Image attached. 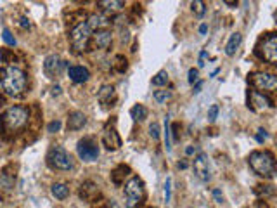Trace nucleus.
I'll return each instance as SVG.
<instances>
[{
    "mask_svg": "<svg viewBox=\"0 0 277 208\" xmlns=\"http://www.w3.org/2000/svg\"><path fill=\"white\" fill-rule=\"evenodd\" d=\"M248 106L253 109V111H267V109L274 108L270 97L265 96L263 92H258V90H251V92H249Z\"/></svg>",
    "mask_w": 277,
    "mask_h": 208,
    "instance_id": "obj_12",
    "label": "nucleus"
},
{
    "mask_svg": "<svg viewBox=\"0 0 277 208\" xmlns=\"http://www.w3.org/2000/svg\"><path fill=\"white\" fill-rule=\"evenodd\" d=\"M147 115H149V111H147L144 104H135L134 108L130 109V116L134 121H144L147 118Z\"/></svg>",
    "mask_w": 277,
    "mask_h": 208,
    "instance_id": "obj_24",
    "label": "nucleus"
},
{
    "mask_svg": "<svg viewBox=\"0 0 277 208\" xmlns=\"http://www.w3.org/2000/svg\"><path fill=\"white\" fill-rule=\"evenodd\" d=\"M51 192L52 196L57 198V200H66L69 196V186L64 184V182H55V184H52Z\"/></svg>",
    "mask_w": 277,
    "mask_h": 208,
    "instance_id": "obj_22",
    "label": "nucleus"
},
{
    "mask_svg": "<svg viewBox=\"0 0 277 208\" xmlns=\"http://www.w3.org/2000/svg\"><path fill=\"white\" fill-rule=\"evenodd\" d=\"M172 200V177H166L165 180V201L170 203Z\"/></svg>",
    "mask_w": 277,
    "mask_h": 208,
    "instance_id": "obj_33",
    "label": "nucleus"
},
{
    "mask_svg": "<svg viewBox=\"0 0 277 208\" xmlns=\"http://www.w3.org/2000/svg\"><path fill=\"white\" fill-rule=\"evenodd\" d=\"M14 184H16V173H11L9 167H5L0 172V198L9 196L14 191Z\"/></svg>",
    "mask_w": 277,
    "mask_h": 208,
    "instance_id": "obj_13",
    "label": "nucleus"
},
{
    "mask_svg": "<svg viewBox=\"0 0 277 208\" xmlns=\"http://www.w3.org/2000/svg\"><path fill=\"white\" fill-rule=\"evenodd\" d=\"M68 76L75 84H85L90 80V71L85 66H68Z\"/></svg>",
    "mask_w": 277,
    "mask_h": 208,
    "instance_id": "obj_15",
    "label": "nucleus"
},
{
    "mask_svg": "<svg viewBox=\"0 0 277 208\" xmlns=\"http://www.w3.org/2000/svg\"><path fill=\"white\" fill-rule=\"evenodd\" d=\"M2 38H4V42H5L7 45H11V47H16L17 42H16V38H14V35H12L11 30H9V28H4V30H2Z\"/></svg>",
    "mask_w": 277,
    "mask_h": 208,
    "instance_id": "obj_30",
    "label": "nucleus"
},
{
    "mask_svg": "<svg viewBox=\"0 0 277 208\" xmlns=\"http://www.w3.org/2000/svg\"><path fill=\"white\" fill-rule=\"evenodd\" d=\"M99 7H103L107 12H118L125 7V2H121V0H103V2H99Z\"/></svg>",
    "mask_w": 277,
    "mask_h": 208,
    "instance_id": "obj_25",
    "label": "nucleus"
},
{
    "mask_svg": "<svg viewBox=\"0 0 277 208\" xmlns=\"http://www.w3.org/2000/svg\"><path fill=\"white\" fill-rule=\"evenodd\" d=\"M149 136L153 137L155 140L159 139V136H161V130H159V125L156 123V121H153V123L149 125Z\"/></svg>",
    "mask_w": 277,
    "mask_h": 208,
    "instance_id": "obj_32",
    "label": "nucleus"
},
{
    "mask_svg": "<svg viewBox=\"0 0 277 208\" xmlns=\"http://www.w3.org/2000/svg\"><path fill=\"white\" fill-rule=\"evenodd\" d=\"M194 153H196V148H192V146H187V148H186V155L190 156V155H194Z\"/></svg>",
    "mask_w": 277,
    "mask_h": 208,
    "instance_id": "obj_43",
    "label": "nucleus"
},
{
    "mask_svg": "<svg viewBox=\"0 0 277 208\" xmlns=\"http://www.w3.org/2000/svg\"><path fill=\"white\" fill-rule=\"evenodd\" d=\"M251 84L260 90H274L277 87V76L274 73L267 71H257L251 75Z\"/></svg>",
    "mask_w": 277,
    "mask_h": 208,
    "instance_id": "obj_10",
    "label": "nucleus"
},
{
    "mask_svg": "<svg viewBox=\"0 0 277 208\" xmlns=\"http://www.w3.org/2000/svg\"><path fill=\"white\" fill-rule=\"evenodd\" d=\"M30 120V111L24 106H11L0 116V128L7 134L23 130Z\"/></svg>",
    "mask_w": 277,
    "mask_h": 208,
    "instance_id": "obj_2",
    "label": "nucleus"
},
{
    "mask_svg": "<svg viewBox=\"0 0 277 208\" xmlns=\"http://www.w3.org/2000/svg\"><path fill=\"white\" fill-rule=\"evenodd\" d=\"M97 196H99V188L92 180H87L80 186V198H83L85 201H94Z\"/></svg>",
    "mask_w": 277,
    "mask_h": 208,
    "instance_id": "obj_17",
    "label": "nucleus"
},
{
    "mask_svg": "<svg viewBox=\"0 0 277 208\" xmlns=\"http://www.w3.org/2000/svg\"><path fill=\"white\" fill-rule=\"evenodd\" d=\"M194 173L203 180V182H210L211 180V167H210V158L206 153H198V156L192 161Z\"/></svg>",
    "mask_w": 277,
    "mask_h": 208,
    "instance_id": "obj_9",
    "label": "nucleus"
},
{
    "mask_svg": "<svg viewBox=\"0 0 277 208\" xmlns=\"http://www.w3.org/2000/svg\"><path fill=\"white\" fill-rule=\"evenodd\" d=\"M206 57H208V51H201L199 52V61H198V64H199V68H203V66H205V59Z\"/></svg>",
    "mask_w": 277,
    "mask_h": 208,
    "instance_id": "obj_38",
    "label": "nucleus"
},
{
    "mask_svg": "<svg viewBox=\"0 0 277 208\" xmlns=\"http://www.w3.org/2000/svg\"><path fill=\"white\" fill-rule=\"evenodd\" d=\"M19 24L23 26V28H30V26H32V23H30V19H28L26 16L21 17V19H19Z\"/></svg>",
    "mask_w": 277,
    "mask_h": 208,
    "instance_id": "obj_40",
    "label": "nucleus"
},
{
    "mask_svg": "<svg viewBox=\"0 0 277 208\" xmlns=\"http://www.w3.org/2000/svg\"><path fill=\"white\" fill-rule=\"evenodd\" d=\"M97 97H99V101L103 104H111L116 99L115 87H113V85H103L101 90H99V94H97Z\"/></svg>",
    "mask_w": 277,
    "mask_h": 208,
    "instance_id": "obj_21",
    "label": "nucleus"
},
{
    "mask_svg": "<svg viewBox=\"0 0 277 208\" xmlns=\"http://www.w3.org/2000/svg\"><path fill=\"white\" fill-rule=\"evenodd\" d=\"M68 130L76 132V130H82L85 125H87V116L83 115L82 111H71L68 116Z\"/></svg>",
    "mask_w": 277,
    "mask_h": 208,
    "instance_id": "obj_16",
    "label": "nucleus"
},
{
    "mask_svg": "<svg viewBox=\"0 0 277 208\" xmlns=\"http://www.w3.org/2000/svg\"><path fill=\"white\" fill-rule=\"evenodd\" d=\"M168 80H170V78H168V73H166L165 69H161V71H158L153 76L151 82H153V85H156V87H163V85L168 84Z\"/></svg>",
    "mask_w": 277,
    "mask_h": 208,
    "instance_id": "obj_27",
    "label": "nucleus"
},
{
    "mask_svg": "<svg viewBox=\"0 0 277 208\" xmlns=\"http://www.w3.org/2000/svg\"><path fill=\"white\" fill-rule=\"evenodd\" d=\"M206 32H208V24H201V26H199V33H201V35H205Z\"/></svg>",
    "mask_w": 277,
    "mask_h": 208,
    "instance_id": "obj_44",
    "label": "nucleus"
},
{
    "mask_svg": "<svg viewBox=\"0 0 277 208\" xmlns=\"http://www.w3.org/2000/svg\"><path fill=\"white\" fill-rule=\"evenodd\" d=\"M47 160L52 168L61 170V172H69V170L75 168V160H73V156L69 155L63 146H52V148L49 149Z\"/></svg>",
    "mask_w": 277,
    "mask_h": 208,
    "instance_id": "obj_4",
    "label": "nucleus"
},
{
    "mask_svg": "<svg viewBox=\"0 0 277 208\" xmlns=\"http://www.w3.org/2000/svg\"><path fill=\"white\" fill-rule=\"evenodd\" d=\"M107 24H109V21H107V17L103 16V14H90V16H88V21H87L88 28L95 30V32L107 30Z\"/></svg>",
    "mask_w": 277,
    "mask_h": 208,
    "instance_id": "obj_19",
    "label": "nucleus"
},
{
    "mask_svg": "<svg viewBox=\"0 0 277 208\" xmlns=\"http://www.w3.org/2000/svg\"><path fill=\"white\" fill-rule=\"evenodd\" d=\"M267 132L265 130H263V128H260V130H258V134H257V142H260V144H263V142H265L267 140Z\"/></svg>",
    "mask_w": 277,
    "mask_h": 208,
    "instance_id": "obj_37",
    "label": "nucleus"
},
{
    "mask_svg": "<svg viewBox=\"0 0 277 208\" xmlns=\"http://www.w3.org/2000/svg\"><path fill=\"white\" fill-rule=\"evenodd\" d=\"M68 66L66 61L59 59V56H55V54H52V56L45 57V63H44V71L45 75L51 78V80H55L57 76L63 73V69Z\"/></svg>",
    "mask_w": 277,
    "mask_h": 208,
    "instance_id": "obj_11",
    "label": "nucleus"
},
{
    "mask_svg": "<svg viewBox=\"0 0 277 208\" xmlns=\"http://www.w3.org/2000/svg\"><path fill=\"white\" fill-rule=\"evenodd\" d=\"M28 76L17 66H5L0 69V87L7 96L19 97L26 90Z\"/></svg>",
    "mask_w": 277,
    "mask_h": 208,
    "instance_id": "obj_1",
    "label": "nucleus"
},
{
    "mask_svg": "<svg viewBox=\"0 0 277 208\" xmlns=\"http://www.w3.org/2000/svg\"><path fill=\"white\" fill-rule=\"evenodd\" d=\"M213 198L217 203H224V194H222L220 189H213Z\"/></svg>",
    "mask_w": 277,
    "mask_h": 208,
    "instance_id": "obj_39",
    "label": "nucleus"
},
{
    "mask_svg": "<svg viewBox=\"0 0 277 208\" xmlns=\"http://www.w3.org/2000/svg\"><path fill=\"white\" fill-rule=\"evenodd\" d=\"M241 42H242V35L239 32L232 33V35L229 36V40H227L225 44V54L229 57L236 56V52H238V49L241 47Z\"/></svg>",
    "mask_w": 277,
    "mask_h": 208,
    "instance_id": "obj_20",
    "label": "nucleus"
},
{
    "mask_svg": "<svg viewBox=\"0 0 277 208\" xmlns=\"http://www.w3.org/2000/svg\"><path fill=\"white\" fill-rule=\"evenodd\" d=\"M113 42V33L109 30H101V32H95L94 33V44L97 49H107Z\"/></svg>",
    "mask_w": 277,
    "mask_h": 208,
    "instance_id": "obj_18",
    "label": "nucleus"
},
{
    "mask_svg": "<svg viewBox=\"0 0 277 208\" xmlns=\"http://www.w3.org/2000/svg\"><path fill=\"white\" fill-rule=\"evenodd\" d=\"M218 111H220V108H218V104H211L210 109H208V121H211V123H213V121L217 120Z\"/></svg>",
    "mask_w": 277,
    "mask_h": 208,
    "instance_id": "obj_34",
    "label": "nucleus"
},
{
    "mask_svg": "<svg viewBox=\"0 0 277 208\" xmlns=\"http://www.w3.org/2000/svg\"><path fill=\"white\" fill-rule=\"evenodd\" d=\"M76 153H78L80 160L83 161H95L99 156V146L92 137H83L82 140H78L76 144Z\"/></svg>",
    "mask_w": 277,
    "mask_h": 208,
    "instance_id": "obj_8",
    "label": "nucleus"
},
{
    "mask_svg": "<svg viewBox=\"0 0 277 208\" xmlns=\"http://www.w3.org/2000/svg\"><path fill=\"white\" fill-rule=\"evenodd\" d=\"M61 127H63V123H61L59 120H54V121H51V123L47 125V132H51V134L59 132V130H61Z\"/></svg>",
    "mask_w": 277,
    "mask_h": 208,
    "instance_id": "obj_36",
    "label": "nucleus"
},
{
    "mask_svg": "<svg viewBox=\"0 0 277 208\" xmlns=\"http://www.w3.org/2000/svg\"><path fill=\"white\" fill-rule=\"evenodd\" d=\"M201 87H203V82H201V80H198V82H196V85H194V92L198 94L199 90H201Z\"/></svg>",
    "mask_w": 277,
    "mask_h": 208,
    "instance_id": "obj_42",
    "label": "nucleus"
},
{
    "mask_svg": "<svg viewBox=\"0 0 277 208\" xmlns=\"http://www.w3.org/2000/svg\"><path fill=\"white\" fill-rule=\"evenodd\" d=\"M52 96H61V87H59V85H54V87H52Z\"/></svg>",
    "mask_w": 277,
    "mask_h": 208,
    "instance_id": "obj_41",
    "label": "nucleus"
},
{
    "mask_svg": "<svg viewBox=\"0 0 277 208\" xmlns=\"http://www.w3.org/2000/svg\"><path fill=\"white\" fill-rule=\"evenodd\" d=\"M115 61H116V63L113 64V66H115V69H116V71L123 73V71H125V69L128 68L127 59H125V57H123V56H116V57H115Z\"/></svg>",
    "mask_w": 277,
    "mask_h": 208,
    "instance_id": "obj_31",
    "label": "nucleus"
},
{
    "mask_svg": "<svg viewBox=\"0 0 277 208\" xmlns=\"http://www.w3.org/2000/svg\"><path fill=\"white\" fill-rule=\"evenodd\" d=\"M224 4L225 5H229V7H238V2H229V0H225V2H224Z\"/></svg>",
    "mask_w": 277,
    "mask_h": 208,
    "instance_id": "obj_45",
    "label": "nucleus"
},
{
    "mask_svg": "<svg viewBox=\"0 0 277 208\" xmlns=\"http://www.w3.org/2000/svg\"><path fill=\"white\" fill-rule=\"evenodd\" d=\"M123 192H125V203H127V207L137 208L144 201V198H146V186H144L140 177H132L127 184H125Z\"/></svg>",
    "mask_w": 277,
    "mask_h": 208,
    "instance_id": "obj_5",
    "label": "nucleus"
},
{
    "mask_svg": "<svg viewBox=\"0 0 277 208\" xmlns=\"http://www.w3.org/2000/svg\"><path fill=\"white\" fill-rule=\"evenodd\" d=\"M257 56L269 64H277V33H267L257 44Z\"/></svg>",
    "mask_w": 277,
    "mask_h": 208,
    "instance_id": "obj_6",
    "label": "nucleus"
},
{
    "mask_svg": "<svg viewBox=\"0 0 277 208\" xmlns=\"http://www.w3.org/2000/svg\"><path fill=\"white\" fill-rule=\"evenodd\" d=\"M248 163L257 175L263 179H272L276 175V160L270 151H253L249 153Z\"/></svg>",
    "mask_w": 277,
    "mask_h": 208,
    "instance_id": "obj_3",
    "label": "nucleus"
},
{
    "mask_svg": "<svg viewBox=\"0 0 277 208\" xmlns=\"http://www.w3.org/2000/svg\"><path fill=\"white\" fill-rule=\"evenodd\" d=\"M170 116H166L165 118V148L166 151L170 153L172 151V134H170Z\"/></svg>",
    "mask_w": 277,
    "mask_h": 208,
    "instance_id": "obj_28",
    "label": "nucleus"
},
{
    "mask_svg": "<svg viewBox=\"0 0 277 208\" xmlns=\"http://www.w3.org/2000/svg\"><path fill=\"white\" fill-rule=\"evenodd\" d=\"M190 11L194 12V16L201 19L206 12V4L205 2H201V0H194V2H190Z\"/></svg>",
    "mask_w": 277,
    "mask_h": 208,
    "instance_id": "obj_26",
    "label": "nucleus"
},
{
    "mask_svg": "<svg viewBox=\"0 0 277 208\" xmlns=\"http://www.w3.org/2000/svg\"><path fill=\"white\" fill-rule=\"evenodd\" d=\"M187 75H189V76H187V82H189L190 85H194V82H198V78H199V69L198 68H190Z\"/></svg>",
    "mask_w": 277,
    "mask_h": 208,
    "instance_id": "obj_35",
    "label": "nucleus"
},
{
    "mask_svg": "<svg viewBox=\"0 0 277 208\" xmlns=\"http://www.w3.org/2000/svg\"><path fill=\"white\" fill-rule=\"evenodd\" d=\"M153 99H155L158 104H163V103H166L168 99H172V92H170V90H155V94H153Z\"/></svg>",
    "mask_w": 277,
    "mask_h": 208,
    "instance_id": "obj_29",
    "label": "nucleus"
},
{
    "mask_svg": "<svg viewBox=\"0 0 277 208\" xmlns=\"http://www.w3.org/2000/svg\"><path fill=\"white\" fill-rule=\"evenodd\" d=\"M103 144L106 146V149H109V151H116V149L121 148V137L116 132L115 127H109V125H107V127L104 128Z\"/></svg>",
    "mask_w": 277,
    "mask_h": 208,
    "instance_id": "obj_14",
    "label": "nucleus"
},
{
    "mask_svg": "<svg viewBox=\"0 0 277 208\" xmlns=\"http://www.w3.org/2000/svg\"><path fill=\"white\" fill-rule=\"evenodd\" d=\"M90 36L92 33H90V28L87 26V23H78L75 28L71 30V33H69V40H71L73 49L78 52L87 51Z\"/></svg>",
    "mask_w": 277,
    "mask_h": 208,
    "instance_id": "obj_7",
    "label": "nucleus"
},
{
    "mask_svg": "<svg viewBox=\"0 0 277 208\" xmlns=\"http://www.w3.org/2000/svg\"><path fill=\"white\" fill-rule=\"evenodd\" d=\"M130 173V168L127 167V165H120V167H116L115 170H113V173H111V179H113V182H115L116 186H121L123 180H125V177Z\"/></svg>",
    "mask_w": 277,
    "mask_h": 208,
    "instance_id": "obj_23",
    "label": "nucleus"
},
{
    "mask_svg": "<svg viewBox=\"0 0 277 208\" xmlns=\"http://www.w3.org/2000/svg\"><path fill=\"white\" fill-rule=\"evenodd\" d=\"M178 168H187V161H178Z\"/></svg>",
    "mask_w": 277,
    "mask_h": 208,
    "instance_id": "obj_46",
    "label": "nucleus"
}]
</instances>
